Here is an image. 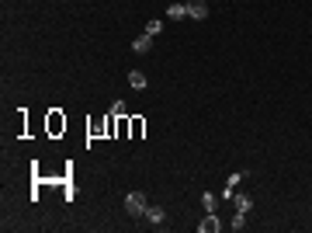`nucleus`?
I'll list each match as a JSON object with an SVG mask.
<instances>
[{"label":"nucleus","mask_w":312,"mask_h":233,"mask_svg":"<svg viewBox=\"0 0 312 233\" xmlns=\"http://www.w3.org/2000/svg\"><path fill=\"white\" fill-rule=\"evenodd\" d=\"M111 115H125V101H114L111 104Z\"/></svg>","instance_id":"obj_13"},{"label":"nucleus","mask_w":312,"mask_h":233,"mask_svg":"<svg viewBox=\"0 0 312 233\" xmlns=\"http://www.w3.org/2000/svg\"><path fill=\"white\" fill-rule=\"evenodd\" d=\"M132 49H135V52H149V49H153V35H139V39L132 42Z\"/></svg>","instance_id":"obj_8"},{"label":"nucleus","mask_w":312,"mask_h":233,"mask_svg":"<svg viewBox=\"0 0 312 233\" xmlns=\"http://www.w3.org/2000/svg\"><path fill=\"white\" fill-rule=\"evenodd\" d=\"M187 17L205 21V17H208V4H205V0H187Z\"/></svg>","instance_id":"obj_2"},{"label":"nucleus","mask_w":312,"mask_h":233,"mask_svg":"<svg viewBox=\"0 0 312 233\" xmlns=\"http://www.w3.org/2000/svg\"><path fill=\"white\" fill-rule=\"evenodd\" d=\"M160 31H163V21H149V25H146V35H160Z\"/></svg>","instance_id":"obj_12"},{"label":"nucleus","mask_w":312,"mask_h":233,"mask_svg":"<svg viewBox=\"0 0 312 233\" xmlns=\"http://www.w3.org/2000/svg\"><path fill=\"white\" fill-rule=\"evenodd\" d=\"M167 17H170V21H184L187 17V4L184 0H173L170 7H167Z\"/></svg>","instance_id":"obj_6"},{"label":"nucleus","mask_w":312,"mask_h":233,"mask_svg":"<svg viewBox=\"0 0 312 233\" xmlns=\"http://www.w3.org/2000/svg\"><path fill=\"white\" fill-rule=\"evenodd\" d=\"M201 205H205V212H215V205H219V199H215L212 191H205V195H201Z\"/></svg>","instance_id":"obj_10"},{"label":"nucleus","mask_w":312,"mask_h":233,"mask_svg":"<svg viewBox=\"0 0 312 233\" xmlns=\"http://www.w3.org/2000/svg\"><path fill=\"white\" fill-rule=\"evenodd\" d=\"M128 87H135V91H146V73L132 70V73H128Z\"/></svg>","instance_id":"obj_7"},{"label":"nucleus","mask_w":312,"mask_h":233,"mask_svg":"<svg viewBox=\"0 0 312 233\" xmlns=\"http://www.w3.org/2000/svg\"><path fill=\"white\" fill-rule=\"evenodd\" d=\"M232 202H236V212H250V199H246V195H236V191H232Z\"/></svg>","instance_id":"obj_9"},{"label":"nucleus","mask_w":312,"mask_h":233,"mask_svg":"<svg viewBox=\"0 0 312 233\" xmlns=\"http://www.w3.org/2000/svg\"><path fill=\"white\" fill-rule=\"evenodd\" d=\"M146 209H149V205H146V195H142V191H128L125 195V212L128 216H146Z\"/></svg>","instance_id":"obj_1"},{"label":"nucleus","mask_w":312,"mask_h":233,"mask_svg":"<svg viewBox=\"0 0 312 233\" xmlns=\"http://www.w3.org/2000/svg\"><path fill=\"white\" fill-rule=\"evenodd\" d=\"M163 219H167V209H163V205H149V209H146V223H149V226H163Z\"/></svg>","instance_id":"obj_5"},{"label":"nucleus","mask_w":312,"mask_h":233,"mask_svg":"<svg viewBox=\"0 0 312 233\" xmlns=\"http://www.w3.org/2000/svg\"><path fill=\"white\" fill-rule=\"evenodd\" d=\"M184 4H187V0H184Z\"/></svg>","instance_id":"obj_14"},{"label":"nucleus","mask_w":312,"mask_h":233,"mask_svg":"<svg viewBox=\"0 0 312 233\" xmlns=\"http://www.w3.org/2000/svg\"><path fill=\"white\" fill-rule=\"evenodd\" d=\"M243 226H246V212H236L229 219V230H243Z\"/></svg>","instance_id":"obj_11"},{"label":"nucleus","mask_w":312,"mask_h":233,"mask_svg":"<svg viewBox=\"0 0 312 233\" xmlns=\"http://www.w3.org/2000/svg\"><path fill=\"white\" fill-rule=\"evenodd\" d=\"M198 230L201 233H219V230H222V219L215 216V212H205V219L198 223Z\"/></svg>","instance_id":"obj_4"},{"label":"nucleus","mask_w":312,"mask_h":233,"mask_svg":"<svg viewBox=\"0 0 312 233\" xmlns=\"http://www.w3.org/2000/svg\"><path fill=\"white\" fill-rule=\"evenodd\" d=\"M243 177H246V171H236V174H229V177H226V188H222V199H226V202L232 199V191L243 185Z\"/></svg>","instance_id":"obj_3"}]
</instances>
